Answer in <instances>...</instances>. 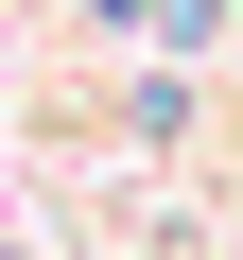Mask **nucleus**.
<instances>
[{
    "label": "nucleus",
    "instance_id": "1",
    "mask_svg": "<svg viewBox=\"0 0 243 260\" xmlns=\"http://www.w3.org/2000/svg\"><path fill=\"white\" fill-rule=\"evenodd\" d=\"M0 260H35V243H0Z\"/></svg>",
    "mask_w": 243,
    "mask_h": 260
}]
</instances>
